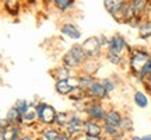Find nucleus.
Returning a JSON list of instances; mask_svg holds the SVG:
<instances>
[{"label": "nucleus", "mask_w": 151, "mask_h": 140, "mask_svg": "<svg viewBox=\"0 0 151 140\" xmlns=\"http://www.w3.org/2000/svg\"><path fill=\"white\" fill-rule=\"evenodd\" d=\"M99 39H101V43H102V46L106 49V46H108V42H109V37H106L105 34H101V35H99Z\"/></svg>", "instance_id": "c756f323"}, {"label": "nucleus", "mask_w": 151, "mask_h": 140, "mask_svg": "<svg viewBox=\"0 0 151 140\" xmlns=\"http://www.w3.org/2000/svg\"><path fill=\"white\" fill-rule=\"evenodd\" d=\"M14 107L20 111V112L24 115V113L28 111V108H29V102H28L27 100H24V98H20V100H17L16 104H14Z\"/></svg>", "instance_id": "cd10ccee"}, {"label": "nucleus", "mask_w": 151, "mask_h": 140, "mask_svg": "<svg viewBox=\"0 0 151 140\" xmlns=\"http://www.w3.org/2000/svg\"><path fill=\"white\" fill-rule=\"evenodd\" d=\"M52 6L60 14H67L74 10L76 0H52Z\"/></svg>", "instance_id": "9b49d317"}, {"label": "nucleus", "mask_w": 151, "mask_h": 140, "mask_svg": "<svg viewBox=\"0 0 151 140\" xmlns=\"http://www.w3.org/2000/svg\"><path fill=\"white\" fill-rule=\"evenodd\" d=\"M84 115L87 116V119H92V121H98V122H102L105 118V113L106 109L102 105V101H97V100H91L88 98L84 107Z\"/></svg>", "instance_id": "423d86ee"}, {"label": "nucleus", "mask_w": 151, "mask_h": 140, "mask_svg": "<svg viewBox=\"0 0 151 140\" xmlns=\"http://www.w3.org/2000/svg\"><path fill=\"white\" fill-rule=\"evenodd\" d=\"M102 132L106 137H111V139H113V140L120 139V137L124 135V132H122L120 128L112 126V125H108V123H102Z\"/></svg>", "instance_id": "6ab92c4d"}, {"label": "nucleus", "mask_w": 151, "mask_h": 140, "mask_svg": "<svg viewBox=\"0 0 151 140\" xmlns=\"http://www.w3.org/2000/svg\"><path fill=\"white\" fill-rule=\"evenodd\" d=\"M104 59L106 60L109 65L118 66V67H123V66L127 63V58L120 56V55H118V53H112V52H109V51H105V52H104Z\"/></svg>", "instance_id": "dca6fc26"}, {"label": "nucleus", "mask_w": 151, "mask_h": 140, "mask_svg": "<svg viewBox=\"0 0 151 140\" xmlns=\"http://www.w3.org/2000/svg\"><path fill=\"white\" fill-rule=\"evenodd\" d=\"M37 109V115H38V123L43 125V126H52L55 125V119L58 115V111L53 105H50L48 102H43V101H38L35 105Z\"/></svg>", "instance_id": "7ed1b4c3"}, {"label": "nucleus", "mask_w": 151, "mask_h": 140, "mask_svg": "<svg viewBox=\"0 0 151 140\" xmlns=\"http://www.w3.org/2000/svg\"><path fill=\"white\" fill-rule=\"evenodd\" d=\"M60 34L63 35V37L69 38L71 41H80L81 38H83V31H81V28L76 24V22H71V21H66V22H62L60 24V28H59Z\"/></svg>", "instance_id": "0eeeda50"}, {"label": "nucleus", "mask_w": 151, "mask_h": 140, "mask_svg": "<svg viewBox=\"0 0 151 140\" xmlns=\"http://www.w3.org/2000/svg\"><path fill=\"white\" fill-rule=\"evenodd\" d=\"M143 140H151V135H144L143 136Z\"/></svg>", "instance_id": "c9c22d12"}, {"label": "nucleus", "mask_w": 151, "mask_h": 140, "mask_svg": "<svg viewBox=\"0 0 151 140\" xmlns=\"http://www.w3.org/2000/svg\"><path fill=\"white\" fill-rule=\"evenodd\" d=\"M151 59V52L146 48L141 46H132L129 55H127V70L133 77L137 76V73L140 71L146 63Z\"/></svg>", "instance_id": "f03ea898"}, {"label": "nucleus", "mask_w": 151, "mask_h": 140, "mask_svg": "<svg viewBox=\"0 0 151 140\" xmlns=\"http://www.w3.org/2000/svg\"><path fill=\"white\" fill-rule=\"evenodd\" d=\"M6 121L9 125H20L24 126V119H22V113L17 109L16 107L10 108L7 113H6Z\"/></svg>", "instance_id": "f3484780"}, {"label": "nucleus", "mask_w": 151, "mask_h": 140, "mask_svg": "<svg viewBox=\"0 0 151 140\" xmlns=\"http://www.w3.org/2000/svg\"><path fill=\"white\" fill-rule=\"evenodd\" d=\"M119 1H127V0H119Z\"/></svg>", "instance_id": "4c0bfd02"}, {"label": "nucleus", "mask_w": 151, "mask_h": 140, "mask_svg": "<svg viewBox=\"0 0 151 140\" xmlns=\"http://www.w3.org/2000/svg\"><path fill=\"white\" fill-rule=\"evenodd\" d=\"M101 83H102V86L105 87V90L109 94L116 90V83H115V80H113L112 77H104V79H101Z\"/></svg>", "instance_id": "bb28decb"}, {"label": "nucleus", "mask_w": 151, "mask_h": 140, "mask_svg": "<svg viewBox=\"0 0 151 140\" xmlns=\"http://www.w3.org/2000/svg\"><path fill=\"white\" fill-rule=\"evenodd\" d=\"M7 121H6V118L4 119H0V130H4L6 128H7Z\"/></svg>", "instance_id": "473e14b6"}, {"label": "nucleus", "mask_w": 151, "mask_h": 140, "mask_svg": "<svg viewBox=\"0 0 151 140\" xmlns=\"http://www.w3.org/2000/svg\"><path fill=\"white\" fill-rule=\"evenodd\" d=\"M99 69V59H92V58H88L86 60V63L83 65L80 71H84V73H88V74L95 76V73Z\"/></svg>", "instance_id": "5701e85b"}, {"label": "nucleus", "mask_w": 151, "mask_h": 140, "mask_svg": "<svg viewBox=\"0 0 151 140\" xmlns=\"http://www.w3.org/2000/svg\"><path fill=\"white\" fill-rule=\"evenodd\" d=\"M69 116H70V112H58L56 119H55V126L65 130V128L67 126V122H69Z\"/></svg>", "instance_id": "393cba45"}, {"label": "nucleus", "mask_w": 151, "mask_h": 140, "mask_svg": "<svg viewBox=\"0 0 151 140\" xmlns=\"http://www.w3.org/2000/svg\"><path fill=\"white\" fill-rule=\"evenodd\" d=\"M49 1H50V3H52V0H49Z\"/></svg>", "instance_id": "58836bf2"}, {"label": "nucleus", "mask_w": 151, "mask_h": 140, "mask_svg": "<svg viewBox=\"0 0 151 140\" xmlns=\"http://www.w3.org/2000/svg\"><path fill=\"white\" fill-rule=\"evenodd\" d=\"M101 140H113V139H111V137H106V136H105V137H101Z\"/></svg>", "instance_id": "e433bc0d"}, {"label": "nucleus", "mask_w": 151, "mask_h": 140, "mask_svg": "<svg viewBox=\"0 0 151 140\" xmlns=\"http://www.w3.org/2000/svg\"><path fill=\"white\" fill-rule=\"evenodd\" d=\"M130 49H132V45L127 42V39L120 32H116L109 37L108 46H106L105 51H109V52H112V53H118V55H120V56L127 58Z\"/></svg>", "instance_id": "20e7f679"}, {"label": "nucleus", "mask_w": 151, "mask_h": 140, "mask_svg": "<svg viewBox=\"0 0 151 140\" xmlns=\"http://www.w3.org/2000/svg\"><path fill=\"white\" fill-rule=\"evenodd\" d=\"M0 140H6V135H4V130H0Z\"/></svg>", "instance_id": "72a5a7b5"}, {"label": "nucleus", "mask_w": 151, "mask_h": 140, "mask_svg": "<svg viewBox=\"0 0 151 140\" xmlns=\"http://www.w3.org/2000/svg\"><path fill=\"white\" fill-rule=\"evenodd\" d=\"M58 140H73V137H71L70 135H67L65 130H63V132L60 133V136L58 137Z\"/></svg>", "instance_id": "7c9ffc66"}, {"label": "nucleus", "mask_w": 151, "mask_h": 140, "mask_svg": "<svg viewBox=\"0 0 151 140\" xmlns=\"http://www.w3.org/2000/svg\"><path fill=\"white\" fill-rule=\"evenodd\" d=\"M133 102L139 108H147L148 107V97L144 91H134L133 94Z\"/></svg>", "instance_id": "b1692460"}, {"label": "nucleus", "mask_w": 151, "mask_h": 140, "mask_svg": "<svg viewBox=\"0 0 151 140\" xmlns=\"http://www.w3.org/2000/svg\"><path fill=\"white\" fill-rule=\"evenodd\" d=\"M81 46L87 53V56L92 58V59H101L104 56V52H105V48L101 43L99 35H92V37L86 38L81 42Z\"/></svg>", "instance_id": "39448f33"}, {"label": "nucleus", "mask_w": 151, "mask_h": 140, "mask_svg": "<svg viewBox=\"0 0 151 140\" xmlns=\"http://www.w3.org/2000/svg\"><path fill=\"white\" fill-rule=\"evenodd\" d=\"M122 119H123V116H122V113L119 112V111H116V109H109V111H106V113H105V118H104L102 123H108V125H112V126L120 128Z\"/></svg>", "instance_id": "2eb2a0df"}, {"label": "nucleus", "mask_w": 151, "mask_h": 140, "mask_svg": "<svg viewBox=\"0 0 151 140\" xmlns=\"http://www.w3.org/2000/svg\"><path fill=\"white\" fill-rule=\"evenodd\" d=\"M62 132H63L62 129H59V128H56L55 125H52V126H45L42 129L41 136H42L45 140H58V137L60 136Z\"/></svg>", "instance_id": "412c9836"}, {"label": "nucleus", "mask_w": 151, "mask_h": 140, "mask_svg": "<svg viewBox=\"0 0 151 140\" xmlns=\"http://www.w3.org/2000/svg\"><path fill=\"white\" fill-rule=\"evenodd\" d=\"M22 119H24V125H27V126H32V125L38 123V115L34 104L29 102V108H28L27 112L22 115Z\"/></svg>", "instance_id": "4be33fe9"}, {"label": "nucleus", "mask_w": 151, "mask_h": 140, "mask_svg": "<svg viewBox=\"0 0 151 140\" xmlns=\"http://www.w3.org/2000/svg\"><path fill=\"white\" fill-rule=\"evenodd\" d=\"M24 0H3V9L10 17H18Z\"/></svg>", "instance_id": "9d476101"}, {"label": "nucleus", "mask_w": 151, "mask_h": 140, "mask_svg": "<svg viewBox=\"0 0 151 140\" xmlns=\"http://www.w3.org/2000/svg\"><path fill=\"white\" fill-rule=\"evenodd\" d=\"M18 140H35V137L32 135H21Z\"/></svg>", "instance_id": "2f4dec72"}, {"label": "nucleus", "mask_w": 151, "mask_h": 140, "mask_svg": "<svg viewBox=\"0 0 151 140\" xmlns=\"http://www.w3.org/2000/svg\"><path fill=\"white\" fill-rule=\"evenodd\" d=\"M87 59H88V56L84 52L81 43L76 42L63 53V56H62V65L66 66L67 69H70L71 71H80Z\"/></svg>", "instance_id": "f257e3e1"}, {"label": "nucleus", "mask_w": 151, "mask_h": 140, "mask_svg": "<svg viewBox=\"0 0 151 140\" xmlns=\"http://www.w3.org/2000/svg\"><path fill=\"white\" fill-rule=\"evenodd\" d=\"M22 126L20 125H7V128L4 129L6 140H18L20 136L22 135Z\"/></svg>", "instance_id": "aec40b11"}, {"label": "nucleus", "mask_w": 151, "mask_h": 140, "mask_svg": "<svg viewBox=\"0 0 151 140\" xmlns=\"http://www.w3.org/2000/svg\"><path fill=\"white\" fill-rule=\"evenodd\" d=\"M120 129H122V132H124V133L132 132V130H133V121L130 118H127V116H123L122 123H120Z\"/></svg>", "instance_id": "c85d7f7f"}, {"label": "nucleus", "mask_w": 151, "mask_h": 140, "mask_svg": "<svg viewBox=\"0 0 151 140\" xmlns=\"http://www.w3.org/2000/svg\"><path fill=\"white\" fill-rule=\"evenodd\" d=\"M74 90V87L71 86L69 80H58L55 81V91L62 97H69L70 92Z\"/></svg>", "instance_id": "a211bd4d"}, {"label": "nucleus", "mask_w": 151, "mask_h": 140, "mask_svg": "<svg viewBox=\"0 0 151 140\" xmlns=\"http://www.w3.org/2000/svg\"><path fill=\"white\" fill-rule=\"evenodd\" d=\"M130 140H143V137H140V136H132Z\"/></svg>", "instance_id": "f704fd0d"}, {"label": "nucleus", "mask_w": 151, "mask_h": 140, "mask_svg": "<svg viewBox=\"0 0 151 140\" xmlns=\"http://www.w3.org/2000/svg\"><path fill=\"white\" fill-rule=\"evenodd\" d=\"M136 30H137L139 39H141V41L151 39V18H143Z\"/></svg>", "instance_id": "f8f14e48"}, {"label": "nucleus", "mask_w": 151, "mask_h": 140, "mask_svg": "<svg viewBox=\"0 0 151 140\" xmlns=\"http://www.w3.org/2000/svg\"><path fill=\"white\" fill-rule=\"evenodd\" d=\"M102 3H104V9L111 14V13H113L118 7L124 4L126 1H119V0H102Z\"/></svg>", "instance_id": "a878e982"}, {"label": "nucleus", "mask_w": 151, "mask_h": 140, "mask_svg": "<svg viewBox=\"0 0 151 140\" xmlns=\"http://www.w3.org/2000/svg\"><path fill=\"white\" fill-rule=\"evenodd\" d=\"M50 76H52V79H53L55 81L67 80L70 76H73V71H71L70 69H67L66 66L59 65V66H56V67H53V69L50 70Z\"/></svg>", "instance_id": "4468645a"}, {"label": "nucleus", "mask_w": 151, "mask_h": 140, "mask_svg": "<svg viewBox=\"0 0 151 140\" xmlns=\"http://www.w3.org/2000/svg\"><path fill=\"white\" fill-rule=\"evenodd\" d=\"M87 95L91 100H97V101H104L109 97V92L105 90V87L102 86L101 80H95L92 83V86L87 90Z\"/></svg>", "instance_id": "6e6552de"}, {"label": "nucleus", "mask_w": 151, "mask_h": 140, "mask_svg": "<svg viewBox=\"0 0 151 140\" xmlns=\"http://www.w3.org/2000/svg\"><path fill=\"white\" fill-rule=\"evenodd\" d=\"M95 80H97L95 76L84 73V71H77V87L81 88V90H84V91H87Z\"/></svg>", "instance_id": "ddd939ff"}, {"label": "nucleus", "mask_w": 151, "mask_h": 140, "mask_svg": "<svg viewBox=\"0 0 151 140\" xmlns=\"http://www.w3.org/2000/svg\"><path fill=\"white\" fill-rule=\"evenodd\" d=\"M84 135L88 137H101L104 135L102 125L98 121L87 119V121H84Z\"/></svg>", "instance_id": "1a4fd4ad"}]
</instances>
